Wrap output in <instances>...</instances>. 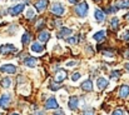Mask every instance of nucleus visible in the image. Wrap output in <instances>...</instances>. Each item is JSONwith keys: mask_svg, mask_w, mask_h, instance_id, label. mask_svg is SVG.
<instances>
[{"mask_svg": "<svg viewBox=\"0 0 129 115\" xmlns=\"http://www.w3.org/2000/svg\"><path fill=\"white\" fill-rule=\"evenodd\" d=\"M88 10H89V5L86 1H82V3L77 4V6H75V13L79 18H85Z\"/></svg>", "mask_w": 129, "mask_h": 115, "instance_id": "obj_1", "label": "nucleus"}, {"mask_svg": "<svg viewBox=\"0 0 129 115\" xmlns=\"http://www.w3.org/2000/svg\"><path fill=\"white\" fill-rule=\"evenodd\" d=\"M18 49L13 44H4L0 46V55H9L10 53H16Z\"/></svg>", "mask_w": 129, "mask_h": 115, "instance_id": "obj_2", "label": "nucleus"}, {"mask_svg": "<svg viewBox=\"0 0 129 115\" xmlns=\"http://www.w3.org/2000/svg\"><path fill=\"white\" fill-rule=\"evenodd\" d=\"M24 9H25V4H18V5H14V6L9 8V9H8V13H9V15H11V16H16V15H19Z\"/></svg>", "mask_w": 129, "mask_h": 115, "instance_id": "obj_3", "label": "nucleus"}, {"mask_svg": "<svg viewBox=\"0 0 129 115\" xmlns=\"http://www.w3.org/2000/svg\"><path fill=\"white\" fill-rule=\"evenodd\" d=\"M51 13H53L54 15H56V16H61V15L65 13V9H64V6H63L61 4L55 3V4H53V6H51Z\"/></svg>", "mask_w": 129, "mask_h": 115, "instance_id": "obj_4", "label": "nucleus"}, {"mask_svg": "<svg viewBox=\"0 0 129 115\" xmlns=\"http://www.w3.org/2000/svg\"><path fill=\"white\" fill-rule=\"evenodd\" d=\"M0 71L6 73V74H15L16 73V66L14 64H4V65L0 66Z\"/></svg>", "mask_w": 129, "mask_h": 115, "instance_id": "obj_5", "label": "nucleus"}, {"mask_svg": "<svg viewBox=\"0 0 129 115\" xmlns=\"http://www.w3.org/2000/svg\"><path fill=\"white\" fill-rule=\"evenodd\" d=\"M44 108H45L46 110L58 109V108H59V103H58V100H56L55 98H50V99H48V100L45 101V105H44Z\"/></svg>", "mask_w": 129, "mask_h": 115, "instance_id": "obj_6", "label": "nucleus"}, {"mask_svg": "<svg viewBox=\"0 0 129 115\" xmlns=\"http://www.w3.org/2000/svg\"><path fill=\"white\" fill-rule=\"evenodd\" d=\"M48 4H49V0H35V3H34V6H35L37 11L42 13V11H44V10L46 9Z\"/></svg>", "mask_w": 129, "mask_h": 115, "instance_id": "obj_7", "label": "nucleus"}, {"mask_svg": "<svg viewBox=\"0 0 129 115\" xmlns=\"http://www.w3.org/2000/svg\"><path fill=\"white\" fill-rule=\"evenodd\" d=\"M10 100H11V96L9 94H3L0 96V108L3 109H6L10 104Z\"/></svg>", "mask_w": 129, "mask_h": 115, "instance_id": "obj_8", "label": "nucleus"}, {"mask_svg": "<svg viewBox=\"0 0 129 115\" xmlns=\"http://www.w3.org/2000/svg\"><path fill=\"white\" fill-rule=\"evenodd\" d=\"M78 105H79V100L77 96H70L69 98V101H68V106L70 110H77L78 109Z\"/></svg>", "mask_w": 129, "mask_h": 115, "instance_id": "obj_9", "label": "nucleus"}, {"mask_svg": "<svg viewBox=\"0 0 129 115\" xmlns=\"http://www.w3.org/2000/svg\"><path fill=\"white\" fill-rule=\"evenodd\" d=\"M108 85H109V81L105 78H98L96 79V88L99 90H104Z\"/></svg>", "mask_w": 129, "mask_h": 115, "instance_id": "obj_10", "label": "nucleus"}, {"mask_svg": "<svg viewBox=\"0 0 129 115\" xmlns=\"http://www.w3.org/2000/svg\"><path fill=\"white\" fill-rule=\"evenodd\" d=\"M94 18H95V20H96L98 23H102V21H104V19H105V14H104L103 10L95 9V10H94Z\"/></svg>", "mask_w": 129, "mask_h": 115, "instance_id": "obj_11", "label": "nucleus"}, {"mask_svg": "<svg viewBox=\"0 0 129 115\" xmlns=\"http://www.w3.org/2000/svg\"><path fill=\"white\" fill-rule=\"evenodd\" d=\"M65 78H67V70L59 69V70L56 71V74H55V81H56V83H60V81L65 80Z\"/></svg>", "mask_w": 129, "mask_h": 115, "instance_id": "obj_12", "label": "nucleus"}, {"mask_svg": "<svg viewBox=\"0 0 129 115\" xmlns=\"http://www.w3.org/2000/svg\"><path fill=\"white\" fill-rule=\"evenodd\" d=\"M30 50H31L33 53H38V54H40V53H43L44 51V46L43 45H40L39 43L34 41V43L30 45Z\"/></svg>", "mask_w": 129, "mask_h": 115, "instance_id": "obj_13", "label": "nucleus"}, {"mask_svg": "<svg viewBox=\"0 0 129 115\" xmlns=\"http://www.w3.org/2000/svg\"><path fill=\"white\" fill-rule=\"evenodd\" d=\"M73 34V30L72 29H69V28H61V30L59 31V34H58V38L61 39V38H67V36H69V35H72Z\"/></svg>", "mask_w": 129, "mask_h": 115, "instance_id": "obj_14", "label": "nucleus"}, {"mask_svg": "<svg viewBox=\"0 0 129 115\" xmlns=\"http://www.w3.org/2000/svg\"><path fill=\"white\" fill-rule=\"evenodd\" d=\"M119 96H120V98H128L129 96V85L128 84H124V85L120 86Z\"/></svg>", "mask_w": 129, "mask_h": 115, "instance_id": "obj_15", "label": "nucleus"}, {"mask_svg": "<svg viewBox=\"0 0 129 115\" xmlns=\"http://www.w3.org/2000/svg\"><path fill=\"white\" fill-rule=\"evenodd\" d=\"M24 64H25L28 68H35V66H37V59L33 58V56H28V58H25Z\"/></svg>", "mask_w": 129, "mask_h": 115, "instance_id": "obj_16", "label": "nucleus"}, {"mask_svg": "<svg viewBox=\"0 0 129 115\" xmlns=\"http://www.w3.org/2000/svg\"><path fill=\"white\" fill-rule=\"evenodd\" d=\"M107 36V31H104V30H100V31H96L94 35H93V39L95 40V41H103L104 39Z\"/></svg>", "mask_w": 129, "mask_h": 115, "instance_id": "obj_17", "label": "nucleus"}, {"mask_svg": "<svg viewBox=\"0 0 129 115\" xmlns=\"http://www.w3.org/2000/svg\"><path fill=\"white\" fill-rule=\"evenodd\" d=\"M82 89L84 90V91H91L93 90V83H91V80H85V81H83L82 83Z\"/></svg>", "mask_w": 129, "mask_h": 115, "instance_id": "obj_18", "label": "nucleus"}, {"mask_svg": "<svg viewBox=\"0 0 129 115\" xmlns=\"http://www.w3.org/2000/svg\"><path fill=\"white\" fill-rule=\"evenodd\" d=\"M38 39H39V41H42V43H46V41L50 39V34H49L48 31H42V33H39Z\"/></svg>", "mask_w": 129, "mask_h": 115, "instance_id": "obj_19", "label": "nucleus"}, {"mask_svg": "<svg viewBox=\"0 0 129 115\" xmlns=\"http://www.w3.org/2000/svg\"><path fill=\"white\" fill-rule=\"evenodd\" d=\"M117 8L118 9H124V8H129V0H119L117 3Z\"/></svg>", "mask_w": 129, "mask_h": 115, "instance_id": "obj_20", "label": "nucleus"}, {"mask_svg": "<svg viewBox=\"0 0 129 115\" xmlns=\"http://www.w3.org/2000/svg\"><path fill=\"white\" fill-rule=\"evenodd\" d=\"M0 84H1L3 88H10V85H11V79H10V78H4Z\"/></svg>", "mask_w": 129, "mask_h": 115, "instance_id": "obj_21", "label": "nucleus"}, {"mask_svg": "<svg viewBox=\"0 0 129 115\" xmlns=\"http://www.w3.org/2000/svg\"><path fill=\"white\" fill-rule=\"evenodd\" d=\"M65 41L68 43V44H72V45H75V44H78V41H79V38L75 35V36H72V38H65Z\"/></svg>", "mask_w": 129, "mask_h": 115, "instance_id": "obj_22", "label": "nucleus"}, {"mask_svg": "<svg viewBox=\"0 0 129 115\" xmlns=\"http://www.w3.org/2000/svg\"><path fill=\"white\" fill-rule=\"evenodd\" d=\"M21 43H23V45H26V44L30 43V34H29L28 31L24 33V35H23V38H21Z\"/></svg>", "mask_w": 129, "mask_h": 115, "instance_id": "obj_23", "label": "nucleus"}, {"mask_svg": "<svg viewBox=\"0 0 129 115\" xmlns=\"http://www.w3.org/2000/svg\"><path fill=\"white\" fill-rule=\"evenodd\" d=\"M110 24H112V28H113V29H117V28L119 26V19L114 16V18L112 19V21H110Z\"/></svg>", "mask_w": 129, "mask_h": 115, "instance_id": "obj_24", "label": "nucleus"}, {"mask_svg": "<svg viewBox=\"0 0 129 115\" xmlns=\"http://www.w3.org/2000/svg\"><path fill=\"white\" fill-rule=\"evenodd\" d=\"M120 74H122L120 70H113V71L110 73V78H112V79H117V78L120 76Z\"/></svg>", "mask_w": 129, "mask_h": 115, "instance_id": "obj_25", "label": "nucleus"}, {"mask_svg": "<svg viewBox=\"0 0 129 115\" xmlns=\"http://www.w3.org/2000/svg\"><path fill=\"white\" fill-rule=\"evenodd\" d=\"M49 89L50 90H59V89H61V85H59V84H55V83H51L50 85H49Z\"/></svg>", "mask_w": 129, "mask_h": 115, "instance_id": "obj_26", "label": "nucleus"}, {"mask_svg": "<svg viewBox=\"0 0 129 115\" xmlns=\"http://www.w3.org/2000/svg\"><path fill=\"white\" fill-rule=\"evenodd\" d=\"M34 15H35V13H34V10H31V9H28L26 10V18L28 19H31V18H34Z\"/></svg>", "mask_w": 129, "mask_h": 115, "instance_id": "obj_27", "label": "nucleus"}, {"mask_svg": "<svg viewBox=\"0 0 129 115\" xmlns=\"http://www.w3.org/2000/svg\"><path fill=\"white\" fill-rule=\"evenodd\" d=\"M80 78H82L80 73H74V74L72 75V81H74V83H75V81H78Z\"/></svg>", "mask_w": 129, "mask_h": 115, "instance_id": "obj_28", "label": "nucleus"}, {"mask_svg": "<svg viewBox=\"0 0 129 115\" xmlns=\"http://www.w3.org/2000/svg\"><path fill=\"white\" fill-rule=\"evenodd\" d=\"M113 115H127V114H125L124 110H122V109H117V110L113 111Z\"/></svg>", "mask_w": 129, "mask_h": 115, "instance_id": "obj_29", "label": "nucleus"}, {"mask_svg": "<svg viewBox=\"0 0 129 115\" xmlns=\"http://www.w3.org/2000/svg\"><path fill=\"white\" fill-rule=\"evenodd\" d=\"M123 40H125V41H129V29L128 30H125L124 33H123V36H122Z\"/></svg>", "mask_w": 129, "mask_h": 115, "instance_id": "obj_30", "label": "nucleus"}, {"mask_svg": "<svg viewBox=\"0 0 129 115\" xmlns=\"http://www.w3.org/2000/svg\"><path fill=\"white\" fill-rule=\"evenodd\" d=\"M74 65H77V61H69V63H67V66H69V68H72Z\"/></svg>", "mask_w": 129, "mask_h": 115, "instance_id": "obj_31", "label": "nucleus"}, {"mask_svg": "<svg viewBox=\"0 0 129 115\" xmlns=\"http://www.w3.org/2000/svg\"><path fill=\"white\" fill-rule=\"evenodd\" d=\"M104 55H105V56H109V58H112V56H113V54H112L110 51H104Z\"/></svg>", "mask_w": 129, "mask_h": 115, "instance_id": "obj_32", "label": "nucleus"}, {"mask_svg": "<svg viewBox=\"0 0 129 115\" xmlns=\"http://www.w3.org/2000/svg\"><path fill=\"white\" fill-rule=\"evenodd\" d=\"M43 26H44V21L42 20V21H39V24H38V26H37V28H38V29H40V28H43Z\"/></svg>", "mask_w": 129, "mask_h": 115, "instance_id": "obj_33", "label": "nucleus"}, {"mask_svg": "<svg viewBox=\"0 0 129 115\" xmlns=\"http://www.w3.org/2000/svg\"><path fill=\"white\" fill-rule=\"evenodd\" d=\"M53 115H65V114H64V111H61V110H58L56 113H54Z\"/></svg>", "mask_w": 129, "mask_h": 115, "instance_id": "obj_34", "label": "nucleus"}, {"mask_svg": "<svg viewBox=\"0 0 129 115\" xmlns=\"http://www.w3.org/2000/svg\"><path fill=\"white\" fill-rule=\"evenodd\" d=\"M84 115H94V114H93V111H91V110H88V111L84 113Z\"/></svg>", "mask_w": 129, "mask_h": 115, "instance_id": "obj_35", "label": "nucleus"}, {"mask_svg": "<svg viewBox=\"0 0 129 115\" xmlns=\"http://www.w3.org/2000/svg\"><path fill=\"white\" fill-rule=\"evenodd\" d=\"M124 66H125V69H127V71H129V63H127V64H125Z\"/></svg>", "mask_w": 129, "mask_h": 115, "instance_id": "obj_36", "label": "nucleus"}, {"mask_svg": "<svg viewBox=\"0 0 129 115\" xmlns=\"http://www.w3.org/2000/svg\"><path fill=\"white\" fill-rule=\"evenodd\" d=\"M69 3H72V4H77V0H69Z\"/></svg>", "mask_w": 129, "mask_h": 115, "instance_id": "obj_37", "label": "nucleus"}, {"mask_svg": "<svg viewBox=\"0 0 129 115\" xmlns=\"http://www.w3.org/2000/svg\"><path fill=\"white\" fill-rule=\"evenodd\" d=\"M125 20H127V21H129V13L125 15Z\"/></svg>", "mask_w": 129, "mask_h": 115, "instance_id": "obj_38", "label": "nucleus"}, {"mask_svg": "<svg viewBox=\"0 0 129 115\" xmlns=\"http://www.w3.org/2000/svg\"><path fill=\"white\" fill-rule=\"evenodd\" d=\"M35 115H43V113H40V111H38V113H37V114Z\"/></svg>", "mask_w": 129, "mask_h": 115, "instance_id": "obj_39", "label": "nucleus"}, {"mask_svg": "<svg viewBox=\"0 0 129 115\" xmlns=\"http://www.w3.org/2000/svg\"><path fill=\"white\" fill-rule=\"evenodd\" d=\"M10 115H19V114H18V113H11Z\"/></svg>", "mask_w": 129, "mask_h": 115, "instance_id": "obj_40", "label": "nucleus"}, {"mask_svg": "<svg viewBox=\"0 0 129 115\" xmlns=\"http://www.w3.org/2000/svg\"><path fill=\"white\" fill-rule=\"evenodd\" d=\"M94 1H100V0H94Z\"/></svg>", "mask_w": 129, "mask_h": 115, "instance_id": "obj_41", "label": "nucleus"}]
</instances>
